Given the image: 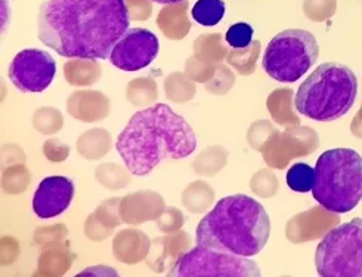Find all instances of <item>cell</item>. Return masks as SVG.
I'll use <instances>...</instances> for the list:
<instances>
[{
  "mask_svg": "<svg viewBox=\"0 0 362 277\" xmlns=\"http://www.w3.org/2000/svg\"><path fill=\"white\" fill-rule=\"evenodd\" d=\"M130 28L126 0H43L39 40L65 58L107 60Z\"/></svg>",
  "mask_w": 362,
  "mask_h": 277,
  "instance_id": "6da1fadb",
  "label": "cell"
},
{
  "mask_svg": "<svg viewBox=\"0 0 362 277\" xmlns=\"http://www.w3.org/2000/svg\"><path fill=\"white\" fill-rule=\"evenodd\" d=\"M197 149L191 125L168 104H156L130 118L116 150L132 175L145 176L166 160H180Z\"/></svg>",
  "mask_w": 362,
  "mask_h": 277,
  "instance_id": "7a4b0ae2",
  "label": "cell"
},
{
  "mask_svg": "<svg viewBox=\"0 0 362 277\" xmlns=\"http://www.w3.org/2000/svg\"><path fill=\"white\" fill-rule=\"evenodd\" d=\"M271 220L267 209L245 194L221 199L197 225V244L252 258L267 247Z\"/></svg>",
  "mask_w": 362,
  "mask_h": 277,
  "instance_id": "3957f363",
  "label": "cell"
},
{
  "mask_svg": "<svg viewBox=\"0 0 362 277\" xmlns=\"http://www.w3.org/2000/svg\"><path fill=\"white\" fill-rule=\"evenodd\" d=\"M356 95L358 79L348 65L324 62L296 92L294 107L310 120L333 122L351 111Z\"/></svg>",
  "mask_w": 362,
  "mask_h": 277,
  "instance_id": "277c9868",
  "label": "cell"
},
{
  "mask_svg": "<svg viewBox=\"0 0 362 277\" xmlns=\"http://www.w3.org/2000/svg\"><path fill=\"white\" fill-rule=\"evenodd\" d=\"M314 199L334 214H346L362 200V156L352 149L324 152L315 165Z\"/></svg>",
  "mask_w": 362,
  "mask_h": 277,
  "instance_id": "5b68a950",
  "label": "cell"
},
{
  "mask_svg": "<svg viewBox=\"0 0 362 277\" xmlns=\"http://www.w3.org/2000/svg\"><path fill=\"white\" fill-rule=\"evenodd\" d=\"M320 57L317 38L308 30H284L268 43L262 58L265 73L281 84H294L305 76Z\"/></svg>",
  "mask_w": 362,
  "mask_h": 277,
  "instance_id": "8992f818",
  "label": "cell"
},
{
  "mask_svg": "<svg viewBox=\"0 0 362 277\" xmlns=\"http://www.w3.org/2000/svg\"><path fill=\"white\" fill-rule=\"evenodd\" d=\"M315 267L322 277H362V218L340 224L321 239Z\"/></svg>",
  "mask_w": 362,
  "mask_h": 277,
  "instance_id": "52a82bcc",
  "label": "cell"
},
{
  "mask_svg": "<svg viewBox=\"0 0 362 277\" xmlns=\"http://www.w3.org/2000/svg\"><path fill=\"white\" fill-rule=\"evenodd\" d=\"M169 276H231V277H260L262 271L252 258L221 252L206 247H197L180 256Z\"/></svg>",
  "mask_w": 362,
  "mask_h": 277,
  "instance_id": "ba28073f",
  "label": "cell"
},
{
  "mask_svg": "<svg viewBox=\"0 0 362 277\" xmlns=\"http://www.w3.org/2000/svg\"><path fill=\"white\" fill-rule=\"evenodd\" d=\"M57 62L42 49H23L9 64L8 76L12 85L24 94H39L52 85Z\"/></svg>",
  "mask_w": 362,
  "mask_h": 277,
  "instance_id": "9c48e42d",
  "label": "cell"
},
{
  "mask_svg": "<svg viewBox=\"0 0 362 277\" xmlns=\"http://www.w3.org/2000/svg\"><path fill=\"white\" fill-rule=\"evenodd\" d=\"M160 52L158 38L153 31L134 27L114 46L110 61L123 72H139L153 64Z\"/></svg>",
  "mask_w": 362,
  "mask_h": 277,
  "instance_id": "30bf717a",
  "label": "cell"
},
{
  "mask_svg": "<svg viewBox=\"0 0 362 277\" xmlns=\"http://www.w3.org/2000/svg\"><path fill=\"white\" fill-rule=\"evenodd\" d=\"M74 193V183L69 176H46L33 196V210L42 220L55 218L71 206Z\"/></svg>",
  "mask_w": 362,
  "mask_h": 277,
  "instance_id": "8fae6325",
  "label": "cell"
},
{
  "mask_svg": "<svg viewBox=\"0 0 362 277\" xmlns=\"http://www.w3.org/2000/svg\"><path fill=\"white\" fill-rule=\"evenodd\" d=\"M225 12L226 5L223 0H197L191 15L195 23L204 27H213L223 20Z\"/></svg>",
  "mask_w": 362,
  "mask_h": 277,
  "instance_id": "7c38bea8",
  "label": "cell"
},
{
  "mask_svg": "<svg viewBox=\"0 0 362 277\" xmlns=\"http://www.w3.org/2000/svg\"><path fill=\"white\" fill-rule=\"evenodd\" d=\"M287 186L296 193L312 191L315 183V169L308 163H294L287 172Z\"/></svg>",
  "mask_w": 362,
  "mask_h": 277,
  "instance_id": "4fadbf2b",
  "label": "cell"
},
{
  "mask_svg": "<svg viewBox=\"0 0 362 277\" xmlns=\"http://www.w3.org/2000/svg\"><path fill=\"white\" fill-rule=\"evenodd\" d=\"M255 30L247 23H237L228 28L225 39L226 43L234 49H244L253 42Z\"/></svg>",
  "mask_w": 362,
  "mask_h": 277,
  "instance_id": "5bb4252c",
  "label": "cell"
},
{
  "mask_svg": "<svg viewBox=\"0 0 362 277\" xmlns=\"http://www.w3.org/2000/svg\"><path fill=\"white\" fill-rule=\"evenodd\" d=\"M153 2L160 5H177L180 2H184V0H153Z\"/></svg>",
  "mask_w": 362,
  "mask_h": 277,
  "instance_id": "9a60e30c",
  "label": "cell"
}]
</instances>
